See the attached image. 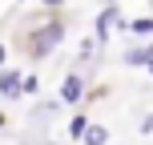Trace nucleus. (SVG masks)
<instances>
[{"label":"nucleus","instance_id":"f3484780","mask_svg":"<svg viewBox=\"0 0 153 145\" xmlns=\"http://www.w3.org/2000/svg\"><path fill=\"white\" fill-rule=\"evenodd\" d=\"M149 4H153V0H149Z\"/></svg>","mask_w":153,"mask_h":145},{"label":"nucleus","instance_id":"0eeeda50","mask_svg":"<svg viewBox=\"0 0 153 145\" xmlns=\"http://www.w3.org/2000/svg\"><path fill=\"white\" fill-rule=\"evenodd\" d=\"M125 32H133L137 40H149V36H153V16H137V20H129Z\"/></svg>","mask_w":153,"mask_h":145},{"label":"nucleus","instance_id":"ddd939ff","mask_svg":"<svg viewBox=\"0 0 153 145\" xmlns=\"http://www.w3.org/2000/svg\"><path fill=\"white\" fill-rule=\"evenodd\" d=\"M4 125H8V121H4V113H0V129H4Z\"/></svg>","mask_w":153,"mask_h":145},{"label":"nucleus","instance_id":"f257e3e1","mask_svg":"<svg viewBox=\"0 0 153 145\" xmlns=\"http://www.w3.org/2000/svg\"><path fill=\"white\" fill-rule=\"evenodd\" d=\"M65 32H69V28H65V20H61V16H53V8H48V16H45L40 24H32V28L20 32V48L32 57V61H45V57L65 40Z\"/></svg>","mask_w":153,"mask_h":145},{"label":"nucleus","instance_id":"6e6552de","mask_svg":"<svg viewBox=\"0 0 153 145\" xmlns=\"http://www.w3.org/2000/svg\"><path fill=\"white\" fill-rule=\"evenodd\" d=\"M40 93V77L36 73H24V81H20V97H36Z\"/></svg>","mask_w":153,"mask_h":145},{"label":"nucleus","instance_id":"20e7f679","mask_svg":"<svg viewBox=\"0 0 153 145\" xmlns=\"http://www.w3.org/2000/svg\"><path fill=\"white\" fill-rule=\"evenodd\" d=\"M20 81H24V73L20 69H0V97L4 101H20Z\"/></svg>","mask_w":153,"mask_h":145},{"label":"nucleus","instance_id":"7ed1b4c3","mask_svg":"<svg viewBox=\"0 0 153 145\" xmlns=\"http://www.w3.org/2000/svg\"><path fill=\"white\" fill-rule=\"evenodd\" d=\"M85 93H89V85H85V73H69L61 81V105H81Z\"/></svg>","mask_w":153,"mask_h":145},{"label":"nucleus","instance_id":"dca6fc26","mask_svg":"<svg viewBox=\"0 0 153 145\" xmlns=\"http://www.w3.org/2000/svg\"><path fill=\"white\" fill-rule=\"evenodd\" d=\"M16 4H24V0H16Z\"/></svg>","mask_w":153,"mask_h":145},{"label":"nucleus","instance_id":"9b49d317","mask_svg":"<svg viewBox=\"0 0 153 145\" xmlns=\"http://www.w3.org/2000/svg\"><path fill=\"white\" fill-rule=\"evenodd\" d=\"M40 8H53V12H61V8H65V0H40Z\"/></svg>","mask_w":153,"mask_h":145},{"label":"nucleus","instance_id":"423d86ee","mask_svg":"<svg viewBox=\"0 0 153 145\" xmlns=\"http://www.w3.org/2000/svg\"><path fill=\"white\" fill-rule=\"evenodd\" d=\"M81 145H109V129L105 125H85V133H81Z\"/></svg>","mask_w":153,"mask_h":145},{"label":"nucleus","instance_id":"f03ea898","mask_svg":"<svg viewBox=\"0 0 153 145\" xmlns=\"http://www.w3.org/2000/svg\"><path fill=\"white\" fill-rule=\"evenodd\" d=\"M121 28H129V20H125V12L117 4H105L97 12V24H93V36L101 40V45H105L109 36H113V32H121Z\"/></svg>","mask_w":153,"mask_h":145},{"label":"nucleus","instance_id":"1a4fd4ad","mask_svg":"<svg viewBox=\"0 0 153 145\" xmlns=\"http://www.w3.org/2000/svg\"><path fill=\"white\" fill-rule=\"evenodd\" d=\"M85 125H89V117H85V113H76L73 121H69V137H73V141H81V133H85Z\"/></svg>","mask_w":153,"mask_h":145},{"label":"nucleus","instance_id":"f8f14e48","mask_svg":"<svg viewBox=\"0 0 153 145\" xmlns=\"http://www.w3.org/2000/svg\"><path fill=\"white\" fill-rule=\"evenodd\" d=\"M4 61H8V48H4V40H0V69H4Z\"/></svg>","mask_w":153,"mask_h":145},{"label":"nucleus","instance_id":"4468645a","mask_svg":"<svg viewBox=\"0 0 153 145\" xmlns=\"http://www.w3.org/2000/svg\"><path fill=\"white\" fill-rule=\"evenodd\" d=\"M105 4H117V0H105Z\"/></svg>","mask_w":153,"mask_h":145},{"label":"nucleus","instance_id":"9d476101","mask_svg":"<svg viewBox=\"0 0 153 145\" xmlns=\"http://www.w3.org/2000/svg\"><path fill=\"white\" fill-rule=\"evenodd\" d=\"M137 129H141V133H153V113H145V117H141V125H137Z\"/></svg>","mask_w":153,"mask_h":145},{"label":"nucleus","instance_id":"39448f33","mask_svg":"<svg viewBox=\"0 0 153 145\" xmlns=\"http://www.w3.org/2000/svg\"><path fill=\"white\" fill-rule=\"evenodd\" d=\"M125 65L129 69H149L153 65V36L141 40V45H133V48H125Z\"/></svg>","mask_w":153,"mask_h":145},{"label":"nucleus","instance_id":"2eb2a0df","mask_svg":"<svg viewBox=\"0 0 153 145\" xmlns=\"http://www.w3.org/2000/svg\"><path fill=\"white\" fill-rule=\"evenodd\" d=\"M149 77H153V65H149Z\"/></svg>","mask_w":153,"mask_h":145}]
</instances>
